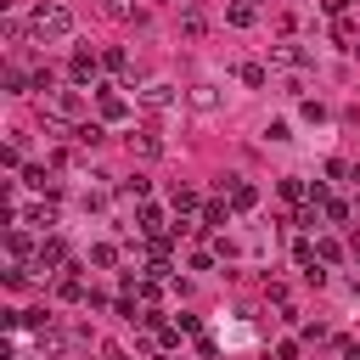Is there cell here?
Listing matches in <instances>:
<instances>
[{
	"label": "cell",
	"instance_id": "obj_10",
	"mask_svg": "<svg viewBox=\"0 0 360 360\" xmlns=\"http://www.w3.org/2000/svg\"><path fill=\"white\" fill-rule=\"evenodd\" d=\"M62 259H68V253H62V242H56V236H45V242H39V270H51V264H62Z\"/></svg>",
	"mask_w": 360,
	"mask_h": 360
},
{
	"label": "cell",
	"instance_id": "obj_27",
	"mask_svg": "<svg viewBox=\"0 0 360 360\" xmlns=\"http://www.w3.org/2000/svg\"><path fill=\"white\" fill-rule=\"evenodd\" d=\"M354 259H360V236H354Z\"/></svg>",
	"mask_w": 360,
	"mask_h": 360
},
{
	"label": "cell",
	"instance_id": "obj_13",
	"mask_svg": "<svg viewBox=\"0 0 360 360\" xmlns=\"http://www.w3.org/2000/svg\"><path fill=\"white\" fill-rule=\"evenodd\" d=\"M158 225H163V214H158V208H141V214H135V231H146V236H158Z\"/></svg>",
	"mask_w": 360,
	"mask_h": 360
},
{
	"label": "cell",
	"instance_id": "obj_9",
	"mask_svg": "<svg viewBox=\"0 0 360 360\" xmlns=\"http://www.w3.org/2000/svg\"><path fill=\"white\" fill-rule=\"evenodd\" d=\"M236 79H242L248 90H264V79H270V73H264V62H242V68H236Z\"/></svg>",
	"mask_w": 360,
	"mask_h": 360
},
{
	"label": "cell",
	"instance_id": "obj_17",
	"mask_svg": "<svg viewBox=\"0 0 360 360\" xmlns=\"http://www.w3.org/2000/svg\"><path fill=\"white\" fill-rule=\"evenodd\" d=\"M264 141H276V146H281V141H292V129H287V118H270V124H264Z\"/></svg>",
	"mask_w": 360,
	"mask_h": 360
},
{
	"label": "cell",
	"instance_id": "obj_3",
	"mask_svg": "<svg viewBox=\"0 0 360 360\" xmlns=\"http://www.w3.org/2000/svg\"><path fill=\"white\" fill-rule=\"evenodd\" d=\"M68 79H73V84H90V79H96V56H90V51H73V62H68Z\"/></svg>",
	"mask_w": 360,
	"mask_h": 360
},
{
	"label": "cell",
	"instance_id": "obj_24",
	"mask_svg": "<svg viewBox=\"0 0 360 360\" xmlns=\"http://www.w3.org/2000/svg\"><path fill=\"white\" fill-rule=\"evenodd\" d=\"M101 6H107V17H129V11H135L129 0H101Z\"/></svg>",
	"mask_w": 360,
	"mask_h": 360
},
{
	"label": "cell",
	"instance_id": "obj_8",
	"mask_svg": "<svg viewBox=\"0 0 360 360\" xmlns=\"http://www.w3.org/2000/svg\"><path fill=\"white\" fill-rule=\"evenodd\" d=\"M22 225H39V231H45V225H56V208H51V202H28V208H22Z\"/></svg>",
	"mask_w": 360,
	"mask_h": 360
},
{
	"label": "cell",
	"instance_id": "obj_15",
	"mask_svg": "<svg viewBox=\"0 0 360 360\" xmlns=\"http://www.w3.org/2000/svg\"><path fill=\"white\" fill-rule=\"evenodd\" d=\"M90 264H101V270L118 264V248H112V242H96V248H90Z\"/></svg>",
	"mask_w": 360,
	"mask_h": 360
},
{
	"label": "cell",
	"instance_id": "obj_18",
	"mask_svg": "<svg viewBox=\"0 0 360 360\" xmlns=\"http://www.w3.org/2000/svg\"><path fill=\"white\" fill-rule=\"evenodd\" d=\"M281 197H287V202H298V197H309V186H304L298 174H287V180H281Z\"/></svg>",
	"mask_w": 360,
	"mask_h": 360
},
{
	"label": "cell",
	"instance_id": "obj_11",
	"mask_svg": "<svg viewBox=\"0 0 360 360\" xmlns=\"http://www.w3.org/2000/svg\"><path fill=\"white\" fill-rule=\"evenodd\" d=\"M101 68H112V73H135V68H129V56H124L118 45H112V51H101Z\"/></svg>",
	"mask_w": 360,
	"mask_h": 360
},
{
	"label": "cell",
	"instance_id": "obj_1",
	"mask_svg": "<svg viewBox=\"0 0 360 360\" xmlns=\"http://www.w3.org/2000/svg\"><path fill=\"white\" fill-rule=\"evenodd\" d=\"M28 28L45 39V45H56V39H73V11L68 6H34V17H28Z\"/></svg>",
	"mask_w": 360,
	"mask_h": 360
},
{
	"label": "cell",
	"instance_id": "obj_19",
	"mask_svg": "<svg viewBox=\"0 0 360 360\" xmlns=\"http://www.w3.org/2000/svg\"><path fill=\"white\" fill-rule=\"evenodd\" d=\"M321 208H326V219H332V225H343V219H349V202H338V197H326Z\"/></svg>",
	"mask_w": 360,
	"mask_h": 360
},
{
	"label": "cell",
	"instance_id": "obj_25",
	"mask_svg": "<svg viewBox=\"0 0 360 360\" xmlns=\"http://www.w3.org/2000/svg\"><path fill=\"white\" fill-rule=\"evenodd\" d=\"M321 6H326L332 17H343V11H349V0H321Z\"/></svg>",
	"mask_w": 360,
	"mask_h": 360
},
{
	"label": "cell",
	"instance_id": "obj_21",
	"mask_svg": "<svg viewBox=\"0 0 360 360\" xmlns=\"http://www.w3.org/2000/svg\"><path fill=\"white\" fill-rule=\"evenodd\" d=\"M276 56H281V62H292V68H304V62H309V51H298V45H281Z\"/></svg>",
	"mask_w": 360,
	"mask_h": 360
},
{
	"label": "cell",
	"instance_id": "obj_14",
	"mask_svg": "<svg viewBox=\"0 0 360 360\" xmlns=\"http://www.w3.org/2000/svg\"><path fill=\"white\" fill-rule=\"evenodd\" d=\"M315 259H321V264H338V259H343V248H338L332 236H321V242H315Z\"/></svg>",
	"mask_w": 360,
	"mask_h": 360
},
{
	"label": "cell",
	"instance_id": "obj_22",
	"mask_svg": "<svg viewBox=\"0 0 360 360\" xmlns=\"http://www.w3.org/2000/svg\"><path fill=\"white\" fill-rule=\"evenodd\" d=\"M73 135H79V141H84V146H96V141H101V124H79V129H73Z\"/></svg>",
	"mask_w": 360,
	"mask_h": 360
},
{
	"label": "cell",
	"instance_id": "obj_26",
	"mask_svg": "<svg viewBox=\"0 0 360 360\" xmlns=\"http://www.w3.org/2000/svg\"><path fill=\"white\" fill-rule=\"evenodd\" d=\"M107 360H129V354H118V349H112V354H107Z\"/></svg>",
	"mask_w": 360,
	"mask_h": 360
},
{
	"label": "cell",
	"instance_id": "obj_4",
	"mask_svg": "<svg viewBox=\"0 0 360 360\" xmlns=\"http://www.w3.org/2000/svg\"><path fill=\"white\" fill-rule=\"evenodd\" d=\"M141 101H146V107H174V84H169V79H152V84L141 90Z\"/></svg>",
	"mask_w": 360,
	"mask_h": 360
},
{
	"label": "cell",
	"instance_id": "obj_16",
	"mask_svg": "<svg viewBox=\"0 0 360 360\" xmlns=\"http://www.w3.org/2000/svg\"><path fill=\"white\" fill-rule=\"evenodd\" d=\"M225 22H231V28H253V6H231Z\"/></svg>",
	"mask_w": 360,
	"mask_h": 360
},
{
	"label": "cell",
	"instance_id": "obj_12",
	"mask_svg": "<svg viewBox=\"0 0 360 360\" xmlns=\"http://www.w3.org/2000/svg\"><path fill=\"white\" fill-rule=\"evenodd\" d=\"M191 101H197L202 112H214V107H219V90H214V84H197V90H191Z\"/></svg>",
	"mask_w": 360,
	"mask_h": 360
},
{
	"label": "cell",
	"instance_id": "obj_2",
	"mask_svg": "<svg viewBox=\"0 0 360 360\" xmlns=\"http://www.w3.org/2000/svg\"><path fill=\"white\" fill-rule=\"evenodd\" d=\"M79 112H84V96H79V90H51V96H45V118L79 124Z\"/></svg>",
	"mask_w": 360,
	"mask_h": 360
},
{
	"label": "cell",
	"instance_id": "obj_7",
	"mask_svg": "<svg viewBox=\"0 0 360 360\" xmlns=\"http://www.w3.org/2000/svg\"><path fill=\"white\" fill-rule=\"evenodd\" d=\"M180 28H186V39H202V34H208V17H202L197 6H186V11H180Z\"/></svg>",
	"mask_w": 360,
	"mask_h": 360
},
{
	"label": "cell",
	"instance_id": "obj_6",
	"mask_svg": "<svg viewBox=\"0 0 360 360\" xmlns=\"http://www.w3.org/2000/svg\"><path fill=\"white\" fill-rule=\"evenodd\" d=\"M225 191H231V208H253V202H259V191H253L248 180H236V174L225 180Z\"/></svg>",
	"mask_w": 360,
	"mask_h": 360
},
{
	"label": "cell",
	"instance_id": "obj_23",
	"mask_svg": "<svg viewBox=\"0 0 360 360\" xmlns=\"http://www.w3.org/2000/svg\"><path fill=\"white\" fill-rule=\"evenodd\" d=\"M174 208H180V214H186V208H197V191H191V186H180V191H174Z\"/></svg>",
	"mask_w": 360,
	"mask_h": 360
},
{
	"label": "cell",
	"instance_id": "obj_20",
	"mask_svg": "<svg viewBox=\"0 0 360 360\" xmlns=\"http://www.w3.org/2000/svg\"><path fill=\"white\" fill-rule=\"evenodd\" d=\"M225 219H231L225 202H208V208H202V225H225Z\"/></svg>",
	"mask_w": 360,
	"mask_h": 360
},
{
	"label": "cell",
	"instance_id": "obj_5",
	"mask_svg": "<svg viewBox=\"0 0 360 360\" xmlns=\"http://www.w3.org/2000/svg\"><path fill=\"white\" fill-rule=\"evenodd\" d=\"M96 96H101V118H107V124H118V118H124V112H129V107H124V96H118V90H112V84H101V90H96Z\"/></svg>",
	"mask_w": 360,
	"mask_h": 360
}]
</instances>
